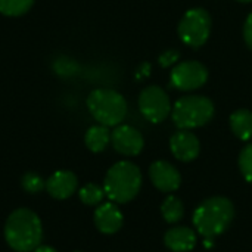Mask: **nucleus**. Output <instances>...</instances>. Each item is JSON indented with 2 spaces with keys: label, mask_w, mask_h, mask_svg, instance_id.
Masks as SVG:
<instances>
[{
  "label": "nucleus",
  "mask_w": 252,
  "mask_h": 252,
  "mask_svg": "<svg viewBox=\"0 0 252 252\" xmlns=\"http://www.w3.org/2000/svg\"><path fill=\"white\" fill-rule=\"evenodd\" d=\"M34 4V0H0V13L4 16H21Z\"/></svg>",
  "instance_id": "6ab92c4d"
},
{
  "label": "nucleus",
  "mask_w": 252,
  "mask_h": 252,
  "mask_svg": "<svg viewBox=\"0 0 252 252\" xmlns=\"http://www.w3.org/2000/svg\"><path fill=\"white\" fill-rule=\"evenodd\" d=\"M235 217L232 201L223 196H214L204 201L193 213V226L204 239L213 241L223 235Z\"/></svg>",
  "instance_id": "f03ea898"
},
{
  "label": "nucleus",
  "mask_w": 252,
  "mask_h": 252,
  "mask_svg": "<svg viewBox=\"0 0 252 252\" xmlns=\"http://www.w3.org/2000/svg\"><path fill=\"white\" fill-rule=\"evenodd\" d=\"M123 213L115 202L100 204L94 211V224L100 233L114 235L123 227Z\"/></svg>",
  "instance_id": "ddd939ff"
},
{
  "label": "nucleus",
  "mask_w": 252,
  "mask_h": 252,
  "mask_svg": "<svg viewBox=\"0 0 252 252\" xmlns=\"http://www.w3.org/2000/svg\"><path fill=\"white\" fill-rule=\"evenodd\" d=\"M139 109L148 121L158 124L168 118L173 106L168 94L161 87L149 86L139 96Z\"/></svg>",
  "instance_id": "0eeeda50"
},
{
  "label": "nucleus",
  "mask_w": 252,
  "mask_h": 252,
  "mask_svg": "<svg viewBox=\"0 0 252 252\" xmlns=\"http://www.w3.org/2000/svg\"><path fill=\"white\" fill-rule=\"evenodd\" d=\"M230 128L241 140L252 139V112L250 109H238L230 115Z\"/></svg>",
  "instance_id": "2eb2a0df"
},
{
  "label": "nucleus",
  "mask_w": 252,
  "mask_h": 252,
  "mask_svg": "<svg viewBox=\"0 0 252 252\" xmlns=\"http://www.w3.org/2000/svg\"><path fill=\"white\" fill-rule=\"evenodd\" d=\"M78 196H80V201L84 205L94 207V205H99L106 195H105L103 188H100V186H97L94 183H87L78 190Z\"/></svg>",
  "instance_id": "a211bd4d"
},
{
  "label": "nucleus",
  "mask_w": 252,
  "mask_h": 252,
  "mask_svg": "<svg viewBox=\"0 0 252 252\" xmlns=\"http://www.w3.org/2000/svg\"><path fill=\"white\" fill-rule=\"evenodd\" d=\"M238 1H242V3H250L252 0H238Z\"/></svg>",
  "instance_id": "393cba45"
},
{
  "label": "nucleus",
  "mask_w": 252,
  "mask_h": 252,
  "mask_svg": "<svg viewBox=\"0 0 252 252\" xmlns=\"http://www.w3.org/2000/svg\"><path fill=\"white\" fill-rule=\"evenodd\" d=\"M111 143L114 149L126 157H136L142 152L145 140L139 130L131 126H117L111 133Z\"/></svg>",
  "instance_id": "1a4fd4ad"
},
{
  "label": "nucleus",
  "mask_w": 252,
  "mask_h": 252,
  "mask_svg": "<svg viewBox=\"0 0 252 252\" xmlns=\"http://www.w3.org/2000/svg\"><path fill=\"white\" fill-rule=\"evenodd\" d=\"M165 247L174 252H188L195 248L196 235L189 227H174L170 229L164 236Z\"/></svg>",
  "instance_id": "4468645a"
},
{
  "label": "nucleus",
  "mask_w": 252,
  "mask_h": 252,
  "mask_svg": "<svg viewBox=\"0 0 252 252\" xmlns=\"http://www.w3.org/2000/svg\"><path fill=\"white\" fill-rule=\"evenodd\" d=\"M170 149L173 155L183 162H190L199 155V140L189 130H179L170 139Z\"/></svg>",
  "instance_id": "9b49d317"
},
{
  "label": "nucleus",
  "mask_w": 252,
  "mask_h": 252,
  "mask_svg": "<svg viewBox=\"0 0 252 252\" xmlns=\"http://www.w3.org/2000/svg\"><path fill=\"white\" fill-rule=\"evenodd\" d=\"M84 142H86V146L89 148V151L99 154V152H103L106 149V146L109 145L111 133L106 126H102V124L93 126L87 130V133L84 136Z\"/></svg>",
  "instance_id": "dca6fc26"
},
{
  "label": "nucleus",
  "mask_w": 252,
  "mask_h": 252,
  "mask_svg": "<svg viewBox=\"0 0 252 252\" xmlns=\"http://www.w3.org/2000/svg\"><path fill=\"white\" fill-rule=\"evenodd\" d=\"M179 58H180V53H179L177 50L170 49V50H165L164 53H161V56L158 58V61H159L161 66L168 68V66L174 65V63L179 61Z\"/></svg>",
  "instance_id": "4be33fe9"
},
{
  "label": "nucleus",
  "mask_w": 252,
  "mask_h": 252,
  "mask_svg": "<svg viewBox=\"0 0 252 252\" xmlns=\"http://www.w3.org/2000/svg\"><path fill=\"white\" fill-rule=\"evenodd\" d=\"M244 38H245V43L248 44V47L252 49V13H250V16L245 21V25H244Z\"/></svg>",
  "instance_id": "5701e85b"
},
{
  "label": "nucleus",
  "mask_w": 252,
  "mask_h": 252,
  "mask_svg": "<svg viewBox=\"0 0 252 252\" xmlns=\"http://www.w3.org/2000/svg\"><path fill=\"white\" fill-rule=\"evenodd\" d=\"M142 186V173L130 161L114 164L103 180L105 195L115 204H127L136 198Z\"/></svg>",
  "instance_id": "7ed1b4c3"
},
{
  "label": "nucleus",
  "mask_w": 252,
  "mask_h": 252,
  "mask_svg": "<svg viewBox=\"0 0 252 252\" xmlns=\"http://www.w3.org/2000/svg\"><path fill=\"white\" fill-rule=\"evenodd\" d=\"M149 177L154 186L161 192H174L182 183L180 173L167 161H155L149 168Z\"/></svg>",
  "instance_id": "9d476101"
},
{
  "label": "nucleus",
  "mask_w": 252,
  "mask_h": 252,
  "mask_svg": "<svg viewBox=\"0 0 252 252\" xmlns=\"http://www.w3.org/2000/svg\"><path fill=\"white\" fill-rule=\"evenodd\" d=\"M75 252H81V251H75Z\"/></svg>",
  "instance_id": "a878e982"
},
{
  "label": "nucleus",
  "mask_w": 252,
  "mask_h": 252,
  "mask_svg": "<svg viewBox=\"0 0 252 252\" xmlns=\"http://www.w3.org/2000/svg\"><path fill=\"white\" fill-rule=\"evenodd\" d=\"M239 168L242 176L252 183V143L242 149L239 155Z\"/></svg>",
  "instance_id": "412c9836"
},
{
  "label": "nucleus",
  "mask_w": 252,
  "mask_h": 252,
  "mask_svg": "<svg viewBox=\"0 0 252 252\" xmlns=\"http://www.w3.org/2000/svg\"><path fill=\"white\" fill-rule=\"evenodd\" d=\"M34 252H58L55 248H52V247H49V245H38Z\"/></svg>",
  "instance_id": "b1692460"
},
{
  "label": "nucleus",
  "mask_w": 252,
  "mask_h": 252,
  "mask_svg": "<svg viewBox=\"0 0 252 252\" xmlns=\"http://www.w3.org/2000/svg\"><path fill=\"white\" fill-rule=\"evenodd\" d=\"M78 188V179L72 171L59 170L55 171L46 180V190L53 199H68L75 193Z\"/></svg>",
  "instance_id": "f8f14e48"
},
{
  "label": "nucleus",
  "mask_w": 252,
  "mask_h": 252,
  "mask_svg": "<svg viewBox=\"0 0 252 252\" xmlns=\"http://www.w3.org/2000/svg\"><path fill=\"white\" fill-rule=\"evenodd\" d=\"M211 34V16L202 7L189 9L179 22L180 40L193 49L204 46Z\"/></svg>",
  "instance_id": "423d86ee"
},
{
  "label": "nucleus",
  "mask_w": 252,
  "mask_h": 252,
  "mask_svg": "<svg viewBox=\"0 0 252 252\" xmlns=\"http://www.w3.org/2000/svg\"><path fill=\"white\" fill-rule=\"evenodd\" d=\"M161 213H162V217L167 223H177L180 221V219L183 217L185 214V210H183V202L177 198V196H167L161 205Z\"/></svg>",
  "instance_id": "f3484780"
},
{
  "label": "nucleus",
  "mask_w": 252,
  "mask_h": 252,
  "mask_svg": "<svg viewBox=\"0 0 252 252\" xmlns=\"http://www.w3.org/2000/svg\"><path fill=\"white\" fill-rule=\"evenodd\" d=\"M208 80V69L198 61H183L170 74V86L180 92H192L202 87Z\"/></svg>",
  "instance_id": "6e6552de"
},
{
  "label": "nucleus",
  "mask_w": 252,
  "mask_h": 252,
  "mask_svg": "<svg viewBox=\"0 0 252 252\" xmlns=\"http://www.w3.org/2000/svg\"><path fill=\"white\" fill-rule=\"evenodd\" d=\"M87 108L93 118L106 127H117L127 115V102L115 90L96 89L87 97Z\"/></svg>",
  "instance_id": "20e7f679"
},
{
  "label": "nucleus",
  "mask_w": 252,
  "mask_h": 252,
  "mask_svg": "<svg viewBox=\"0 0 252 252\" xmlns=\"http://www.w3.org/2000/svg\"><path fill=\"white\" fill-rule=\"evenodd\" d=\"M21 186L28 193H40L41 190L46 189V180L40 174L34 171H28L22 176Z\"/></svg>",
  "instance_id": "aec40b11"
},
{
  "label": "nucleus",
  "mask_w": 252,
  "mask_h": 252,
  "mask_svg": "<svg viewBox=\"0 0 252 252\" xmlns=\"http://www.w3.org/2000/svg\"><path fill=\"white\" fill-rule=\"evenodd\" d=\"M4 241L15 252H34L43 241L40 217L28 208L15 210L4 223Z\"/></svg>",
  "instance_id": "f257e3e1"
},
{
  "label": "nucleus",
  "mask_w": 252,
  "mask_h": 252,
  "mask_svg": "<svg viewBox=\"0 0 252 252\" xmlns=\"http://www.w3.org/2000/svg\"><path fill=\"white\" fill-rule=\"evenodd\" d=\"M214 117V103L205 96H183L180 97L173 109L171 118L177 128L192 130L205 126Z\"/></svg>",
  "instance_id": "39448f33"
}]
</instances>
